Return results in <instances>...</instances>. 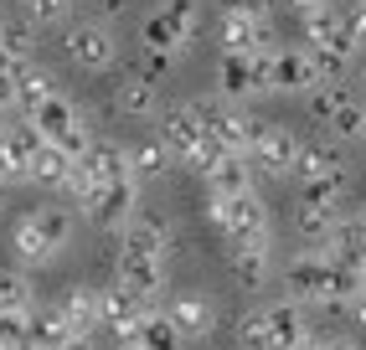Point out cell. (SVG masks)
Listing matches in <instances>:
<instances>
[{
	"mask_svg": "<svg viewBox=\"0 0 366 350\" xmlns=\"http://www.w3.org/2000/svg\"><path fill=\"white\" fill-rule=\"evenodd\" d=\"M72 237V211L62 201H41L31 211H21L16 216V227H11V253L21 268H46Z\"/></svg>",
	"mask_w": 366,
	"mask_h": 350,
	"instance_id": "6da1fadb",
	"label": "cell"
},
{
	"mask_svg": "<svg viewBox=\"0 0 366 350\" xmlns=\"http://www.w3.org/2000/svg\"><path fill=\"white\" fill-rule=\"evenodd\" d=\"M310 340V319L300 299H268L237 319V345L242 350H295Z\"/></svg>",
	"mask_w": 366,
	"mask_h": 350,
	"instance_id": "7a4b0ae2",
	"label": "cell"
},
{
	"mask_svg": "<svg viewBox=\"0 0 366 350\" xmlns=\"http://www.w3.org/2000/svg\"><path fill=\"white\" fill-rule=\"evenodd\" d=\"M300 16V31H305V46L315 57H320L325 78H335V72H346L356 57H361V41L351 36L346 16H340L335 6H315V11H295Z\"/></svg>",
	"mask_w": 366,
	"mask_h": 350,
	"instance_id": "3957f363",
	"label": "cell"
},
{
	"mask_svg": "<svg viewBox=\"0 0 366 350\" xmlns=\"http://www.w3.org/2000/svg\"><path fill=\"white\" fill-rule=\"evenodd\" d=\"M202 211H207V227L222 237L227 247L274 232V216H268V206H263L258 191H242V196H212V191H207V196H202Z\"/></svg>",
	"mask_w": 366,
	"mask_h": 350,
	"instance_id": "277c9868",
	"label": "cell"
},
{
	"mask_svg": "<svg viewBox=\"0 0 366 350\" xmlns=\"http://www.w3.org/2000/svg\"><path fill=\"white\" fill-rule=\"evenodd\" d=\"M197 31H202V6L197 0H160V6L139 21V46L155 52V57H181Z\"/></svg>",
	"mask_w": 366,
	"mask_h": 350,
	"instance_id": "5b68a950",
	"label": "cell"
},
{
	"mask_svg": "<svg viewBox=\"0 0 366 350\" xmlns=\"http://www.w3.org/2000/svg\"><path fill=\"white\" fill-rule=\"evenodd\" d=\"M274 52H279L274 41L258 46V52H222L217 57V93L232 98V104L274 93Z\"/></svg>",
	"mask_w": 366,
	"mask_h": 350,
	"instance_id": "8992f818",
	"label": "cell"
},
{
	"mask_svg": "<svg viewBox=\"0 0 366 350\" xmlns=\"http://www.w3.org/2000/svg\"><path fill=\"white\" fill-rule=\"evenodd\" d=\"M26 119H31V129H36L46 144H62L72 160H78L83 149L93 144L88 119H83V114H78V104H72V98H62V93H52V98H41L36 109H26Z\"/></svg>",
	"mask_w": 366,
	"mask_h": 350,
	"instance_id": "52a82bcc",
	"label": "cell"
},
{
	"mask_svg": "<svg viewBox=\"0 0 366 350\" xmlns=\"http://www.w3.org/2000/svg\"><path fill=\"white\" fill-rule=\"evenodd\" d=\"M83 221H93L99 232H119L139 211V181H99L78 196Z\"/></svg>",
	"mask_w": 366,
	"mask_h": 350,
	"instance_id": "ba28073f",
	"label": "cell"
},
{
	"mask_svg": "<svg viewBox=\"0 0 366 350\" xmlns=\"http://www.w3.org/2000/svg\"><path fill=\"white\" fill-rule=\"evenodd\" d=\"M197 114H202L207 139H217L222 149H248V144H253V134H258V119H253L248 109H242V104L222 98V93L197 98Z\"/></svg>",
	"mask_w": 366,
	"mask_h": 350,
	"instance_id": "9c48e42d",
	"label": "cell"
},
{
	"mask_svg": "<svg viewBox=\"0 0 366 350\" xmlns=\"http://www.w3.org/2000/svg\"><path fill=\"white\" fill-rule=\"evenodd\" d=\"M310 114L330 129V139H361L366 134V104H361V93H351V88L320 83L310 93Z\"/></svg>",
	"mask_w": 366,
	"mask_h": 350,
	"instance_id": "30bf717a",
	"label": "cell"
},
{
	"mask_svg": "<svg viewBox=\"0 0 366 350\" xmlns=\"http://www.w3.org/2000/svg\"><path fill=\"white\" fill-rule=\"evenodd\" d=\"M300 134L284 129V124H258V134L248 144V155L258 165V175H268V181H295V165H300Z\"/></svg>",
	"mask_w": 366,
	"mask_h": 350,
	"instance_id": "8fae6325",
	"label": "cell"
},
{
	"mask_svg": "<svg viewBox=\"0 0 366 350\" xmlns=\"http://www.w3.org/2000/svg\"><path fill=\"white\" fill-rule=\"evenodd\" d=\"M330 273H335V258L325 247H305V253L289 258L284 268V284H289V299H300V304H330Z\"/></svg>",
	"mask_w": 366,
	"mask_h": 350,
	"instance_id": "7c38bea8",
	"label": "cell"
},
{
	"mask_svg": "<svg viewBox=\"0 0 366 350\" xmlns=\"http://www.w3.org/2000/svg\"><path fill=\"white\" fill-rule=\"evenodd\" d=\"M62 46H67V57L83 72H109L114 57H119V41L109 31V21H72V26L62 31Z\"/></svg>",
	"mask_w": 366,
	"mask_h": 350,
	"instance_id": "4fadbf2b",
	"label": "cell"
},
{
	"mask_svg": "<svg viewBox=\"0 0 366 350\" xmlns=\"http://www.w3.org/2000/svg\"><path fill=\"white\" fill-rule=\"evenodd\" d=\"M320 83L330 78L310 46H279L274 52V93H315Z\"/></svg>",
	"mask_w": 366,
	"mask_h": 350,
	"instance_id": "5bb4252c",
	"label": "cell"
},
{
	"mask_svg": "<svg viewBox=\"0 0 366 350\" xmlns=\"http://www.w3.org/2000/svg\"><path fill=\"white\" fill-rule=\"evenodd\" d=\"M46 139L31 129V119L21 114L16 119V129L0 139V186H21V181H31V160H36V149Z\"/></svg>",
	"mask_w": 366,
	"mask_h": 350,
	"instance_id": "9a60e30c",
	"label": "cell"
},
{
	"mask_svg": "<svg viewBox=\"0 0 366 350\" xmlns=\"http://www.w3.org/2000/svg\"><path fill=\"white\" fill-rule=\"evenodd\" d=\"M114 279L134 289L139 299H150V304H160V294H165V258H150V253H134V247H119V258H114Z\"/></svg>",
	"mask_w": 366,
	"mask_h": 350,
	"instance_id": "2e32d148",
	"label": "cell"
},
{
	"mask_svg": "<svg viewBox=\"0 0 366 350\" xmlns=\"http://www.w3.org/2000/svg\"><path fill=\"white\" fill-rule=\"evenodd\" d=\"M150 309H155L150 299H139L134 289H124L119 279L104 289V324L114 330V340H119V345H134V340H139V319L150 314Z\"/></svg>",
	"mask_w": 366,
	"mask_h": 350,
	"instance_id": "e0dca14e",
	"label": "cell"
},
{
	"mask_svg": "<svg viewBox=\"0 0 366 350\" xmlns=\"http://www.w3.org/2000/svg\"><path fill=\"white\" fill-rule=\"evenodd\" d=\"M160 139L170 144L176 165H191V160H197V149L207 144V129H202V114H197V104L165 109V114H160Z\"/></svg>",
	"mask_w": 366,
	"mask_h": 350,
	"instance_id": "ac0fdd59",
	"label": "cell"
},
{
	"mask_svg": "<svg viewBox=\"0 0 366 350\" xmlns=\"http://www.w3.org/2000/svg\"><path fill=\"white\" fill-rule=\"evenodd\" d=\"M253 181H258V165L248 149H222V160L202 175V186L212 196H242V191H253Z\"/></svg>",
	"mask_w": 366,
	"mask_h": 350,
	"instance_id": "d6986e66",
	"label": "cell"
},
{
	"mask_svg": "<svg viewBox=\"0 0 366 350\" xmlns=\"http://www.w3.org/2000/svg\"><path fill=\"white\" fill-rule=\"evenodd\" d=\"M170 216L160 211H134L124 227H119V247H134V253H150V258H165L170 253Z\"/></svg>",
	"mask_w": 366,
	"mask_h": 350,
	"instance_id": "ffe728a7",
	"label": "cell"
},
{
	"mask_svg": "<svg viewBox=\"0 0 366 350\" xmlns=\"http://www.w3.org/2000/svg\"><path fill=\"white\" fill-rule=\"evenodd\" d=\"M232 273L242 289H263L268 273H274V232L268 237H248V242H232Z\"/></svg>",
	"mask_w": 366,
	"mask_h": 350,
	"instance_id": "44dd1931",
	"label": "cell"
},
{
	"mask_svg": "<svg viewBox=\"0 0 366 350\" xmlns=\"http://www.w3.org/2000/svg\"><path fill=\"white\" fill-rule=\"evenodd\" d=\"M165 314L176 319V330L186 335V345L217 335V304H212V299H202V294H176V299L165 304Z\"/></svg>",
	"mask_w": 366,
	"mask_h": 350,
	"instance_id": "7402d4cb",
	"label": "cell"
},
{
	"mask_svg": "<svg viewBox=\"0 0 366 350\" xmlns=\"http://www.w3.org/2000/svg\"><path fill=\"white\" fill-rule=\"evenodd\" d=\"M217 41H222V52H258V46L274 41V21H253V16L222 11V21H217Z\"/></svg>",
	"mask_w": 366,
	"mask_h": 350,
	"instance_id": "603a6c76",
	"label": "cell"
},
{
	"mask_svg": "<svg viewBox=\"0 0 366 350\" xmlns=\"http://www.w3.org/2000/svg\"><path fill=\"white\" fill-rule=\"evenodd\" d=\"M72 335V319L62 314V304H36L31 314H26V340H31V350H62Z\"/></svg>",
	"mask_w": 366,
	"mask_h": 350,
	"instance_id": "cb8c5ba5",
	"label": "cell"
},
{
	"mask_svg": "<svg viewBox=\"0 0 366 350\" xmlns=\"http://www.w3.org/2000/svg\"><path fill=\"white\" fill-rule=\"evenodd\" d=\"M114 114H124V119H134V124L160 119V88L144 78V72H134V78H124V83L114 88Z\"/></svg>",
	"mask_w": 366,
	"mask_h": 350,
	"instance_id": "d4e9b609",
	"label": "cell"
},
{
	"mask_svg": "<svg viewBox=\"0 0 366 350\" xmlns=\"http://www.w3.org/2000/svg\"><path fill=\"white\" fill-rule=\"evenodd\" d=\"M62 314L72 319V330H78V335H93L104 324V289H93V284L67 289L62 294Z\"/></svg>",
	"mask_w": 366,
	"mask_h": 350,
	"instance_id": "484cf974",
	"label": "cell"
},
{
	"mask_svg": "<svg viewBox=\"0 0 366 350\" xmlns=\"http://www.w3.org/2000/svg\"><path fill=\"white\" fill-rule=\"evenodd\" d=\"M72 160L62 144H41L36 149V160H31V181L41 186V191H57V196H67V181H72Z\"/></svg>",
	"mask_w": 366,
	"mask_h": 350,
	"instance_id": "4316f807",
	"label": "cell"
},
{
	"mask_svg": "<svg viewBox=\"0 0 366 350\" xmlns=\"http://www.w3.org/2000/svg\"><path fill=\"white\" fill-rule=\"evenodd\" d=\"M351 165H346V155H340V144H305L300 149V165H295V181L305 186V181H320V175H346Z\"/></svg>",
	"mask_w": 366,
	"mask_h": 350,
	"instance_id": "83f0119b",
	"label": "cell"
},
{
	"mask_svg": "<svg viewBox=\"0 0 366 350\" xmlns=\"http://www.w3.org/2000/svg\"><path fill=\"white\" fill-rule=\"evenodd\" d=\"M129 165H134V181H160V175H170V165H176V155H170L165 139H139L129 144Z\"/></svg>",
	"mask_w": 366,
	"mask_h": 350,
	"instance_id": "f1b7e54d",
	"label": "cell"
},
{
	"mask_svg": "<svg viewBox=\"0 0 366 350\" xmlns=\"http://www.w3.org/2000/svg\"><path fill=\"white\" fill-rule=\"evenodd\" d=\"M52 93H57V88H52V72H46V67H36L31 57L16 67V109H21V114L36 109L41 98H52Z\"/></svg>",
	"mask_w": 366,
	"mask_h": 350,
	"instance_id": "f546056e",
	"label": "cell"
},
{
	"mask_svg": "<svg viewBox=\"0 0 366 350\" xmlns=\"http://www.w3.org/2000/svg\"><path fill=\"white\" fill-rule=\"evenodd\" d=\"M31 309H36L31 279L21 268H0V314H31Z\"/></svg>",
	"mask_w": 366,
	"mask_h": 350,
	"instance_id": "4dcf8cb0",
	"label": "cell"
},
{
	"mask_svg": "<svg viewBox=\"0 0 366 350\" xmlns=\"http://www.w3.org/2000/svg\"><path fill=\"white\" fill-rule=\"evenodd\" d=\"M139 345L144 350H181L186 335L176 330V319H170L165 309H150V314L139 319Z\"/></svg>",
	"mask_w": 366,
	"mask_h": 350,
	"instance_id": "1f68e13d",
	"label": "cell"
},
{
	"mask_svg": "<svg viewBox=\"0 0 366 350\" xmlns=\"http://www.w3.org/2000/svg\"><path fill=\"white\" fill-rule=\"evenodd\" d=\"M21 6H26V21H31V26H67L78 0H21Z\"/></svg>",
	"mask_w": 366,
	"mask_h": 350,
	"instance_id": "d6a6232c",
	"label": "cell"
},
{
	"mask_svg": "<svg viewBox=\"0 0 366 350\" xmlns=\"http://www.w3.org/2000/svg\"><path fill=\"white\" fill-rule=\"evenodd\" d=\"M0 46H6L16 62H26V57H31V46H36L31 21H0Z\"/></svg>",
	"mask_w": 366,
	"mask_h": 350,
	"instance_id": "836d02e7",
	"label": "cell"
},
{
	"mask_svg": "<svg viewBox=\"0 0 366 350\" xmlns=\"http://www.w3.org/2000/svg\"><path fill=\"white\" fill-rule=\"evenodd\" d=\"M0 350H31V340H26V314H0Z\"/></svg>",
	"mask_w": 366,
	"mask_h": 350,
	"instance_id": "e575fe53",
	"label": "cell"
},
{
	"mask_svg": "<svg viewBox=\"0 0 366 350\" xmlns=\"http://www.w3.org/2000/svg\"><path fill=\"white\" fill-rule=\"evenodd\" d=\"M222 11L253 16V21H274V0H222Z\"/></svg>",
	"mask_w": 366,
	"mask_h": 350,
	"instance_id": "d590c367",
	"label": "cell"
},
{
	"mask_svg": "<svg viewBox=\"0 0 366 350\" xmlns=\"http://www.w3.org/2000/svg\"><path fill=\"white\" fill-rule=\"evenodd\" d=\"M340 16H346V26H351V36L366 46V0H356V6L351 11H340Z\"/></svg>",
	"mask_w": 366,
	"mask_h": 350,
	"instance_id": "8d00e7d4",
	"label": "cell"
},
{
	"mask_svg": "<svg viewBox=\"0 0 366 350\" xmlns=\"http://www.w3.org/2000/svg\"><path fill=\"white\" fill-rule=\"evenodd\" d=\"M0 109H16V72H0Z\"/></svg>",
	"mask_w": 366,
	"mask_h": 350,
	"instance_id": "74e56055",
	"label": "cell"
},
{
	"mask_svg": "<svg viewBox=\"0 0 366 350\" xmlns=\"http://www.w3.org/2000/svg\"><path fill=\"white\" fill-rule=\"evenodd\" d=\"M16 119H21V109H0V139L16 129Z\"/></svg>",
	"mask_w": 366,
	"mask_h": 350,
	"instance_id": "f35d334b",
	"label": "cell"
},
{
	"mask_svg": "<svg viewBox=\"0 0 366 350\" xmlns=\"http://www.w3.org/2000/svg\"><path fill=\"white\" fill-rule=\"evenodd\" d=\"M320 350H356V345L340 340V335H320Z\"/></svg>",
	"mask_w": 366,
	"mask_h": 350,
	"instance_id": "ab89813d",
	"label": "cell"
},
{
	"mask_svg": "<svg viewBox=\"0 0 366 350\" xmlns=\"http://www.w3.org/2000/svg\"><path fill=\"white\" fill-rule=\"evenodd\" d=\"M62 350H99V345H93V335H72Z\"/></svg>",
	"mask_w": 366,
	"mask_h": 350,
	"instance_id": "60d3db41",
	"label": "cell"
},
{
	"mask_svg": "<svg viewBox=\"0 0 366 350\" xmlns=\"http://www.w3.org/2000/svg\"><path fill=\"white\" fill-rule=\"evenodd\" d=\"M295 11H315V6H335V0H289Z\"/></svg>",
	"mask_w": 366,
	"mask_h": 350,
	"instance_id": "b9f144b4",
	"label": "cell"
},
{
	"mask_svg": "<svg viewBox=\"0 0 366 350\" xmlns=\"http://www.w3.org/2000/svg\"><path fill=\"white\" fill-rule=\"evenodd\" d=\"M99 6H104V16H119V11L129 6V0H99Z\"/></svg>",
	"mask_w": 366,
	"mask_h": 350,
	"instance_id": "7bdbcfd3",
	"label": "cell"
},
{
	"mask_svg": "<svg viewBox=\"0 0 366 350\" xmlns=\"http://www.w3.org/2000/svg\"><path fill=\"white\" fill-rule=\"evenodd\" d=\"M295 350H320V335H310V340H300Z\"/></svg>",
	"mask_w": 366,
	"mask_h": 350,
	"instance_id": "ee69618b",
	"label": "cell"
},
{
	"mask_svg": "<svg viewBox=\"0 0 366 350\" xmlns=\"http://www.w3.org/2000/svg\"><path fill=\"white\" fill-rule=\"evenodd\" d=\"M361 104H366V72H361Z\"/></svg>",
	"mask_w": 366,
	"mask_h": 350,
	"instance_id": "f6af8a7d",
	"label": "cell"
},
{
	"mask_svg": "<svg viewBox=\"0 0 366 350\" xmlns=\"http://www.w3.org/2000/svg\"><path fill=\"white\" fill-rule=\"evenodd\" d=\"M119 350H144V345H139V340H134V345H119Z\"/></svg>",
	"mask_w": 366,
	"mask_h": 350,
	"instance_id": "bcb514c9",
	"label": "cell"
},
{
	"mask_svg": "<svg viewBox=\"0 0 366 350\" xmlns=\"http://www.w3.org/2000/svg\"><path fill=\"white\" fill-rule=\"evenodd\" d=\"M0 206H6V186H0Z\"/></svg>",
	"mask_w": 366,
	"mask_h": 350,
	"instance_id": "7dc6e473",
	"label": "cell"
},
{
	"mask_svg": "<svg viewBox=\"0 0 366 350\" xmlns=\"http://www.w3.org/2000/svg\"><path fill=\"white\" fill-rule=\"evenodd\" d=\"M361 268H366V253H361Z\"/></svg>",
	"mask_w": 366,
	"mask_h": 350,
	"instance_id": "c3c4849f",
	"label": "cell"
},
{
	"mask_svg": "<svg viewBox=\"0 0 366 350\" xmlns=\"http://www.w3.org/2000/svg\"><path fill=\"white\" fill-rule=\"evenodd\" d=\"M361 139H366V134H361Z\"/></svg>",
	"mask_w": 366,
	"mask_h": 350,
	"instance_id": "681fc988",
	"label": "cell"
}]
</instances>
